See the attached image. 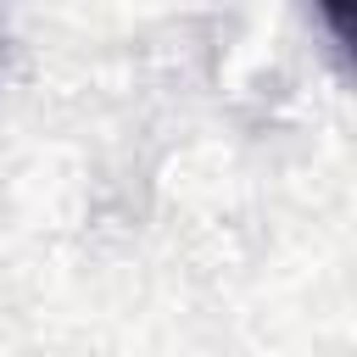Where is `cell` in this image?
I'll return each instance as SVG.
<instances>
[{
	"label": "cell",
	"instance_id": "1",
	"mask_svg": "<svg viewBox=\"0 0 357 357\" xmlns=\"http://www.w3.org/2000/svg\"><path fill=\"white\" fill-rule=\"evenodd\" d=\"M318 6L329 11V28H335V33L346 39V0H318Z\"/></svg>",
	"mask_w": 357,
	"mask_h": 357
}]
</instances>
